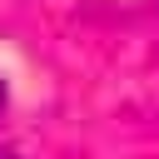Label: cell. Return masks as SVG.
Segmentation results:
<instances>
[{"label": "cell", "instance_id": "7a4b0ae2", "mask_svg": "<svg viewBox=\"0 0 159 159\" xmlns=\"http://www.w3.org/2000/svg\"><path fill=\"white\" fill-rule=\"evenodd\" d=\"M0 159H20V154H15V149H0Z\"/></svg>", "mask_w": 159, "mask_h": 159}, {"label": "cell", "instance_id": "6da1fadb", "mask_svg": "<svg viewBox=\"0 0 159 159\" xmlns=\"http://www.w3.org/2000/svg\"><path fill=\"white\" fill-rule=\"evenodd\" d=\"M5 104H10V89H5V75H0V114H5Z\"/></svg>", "mask_w": 159, "mask_h": 159}]
</instances>
